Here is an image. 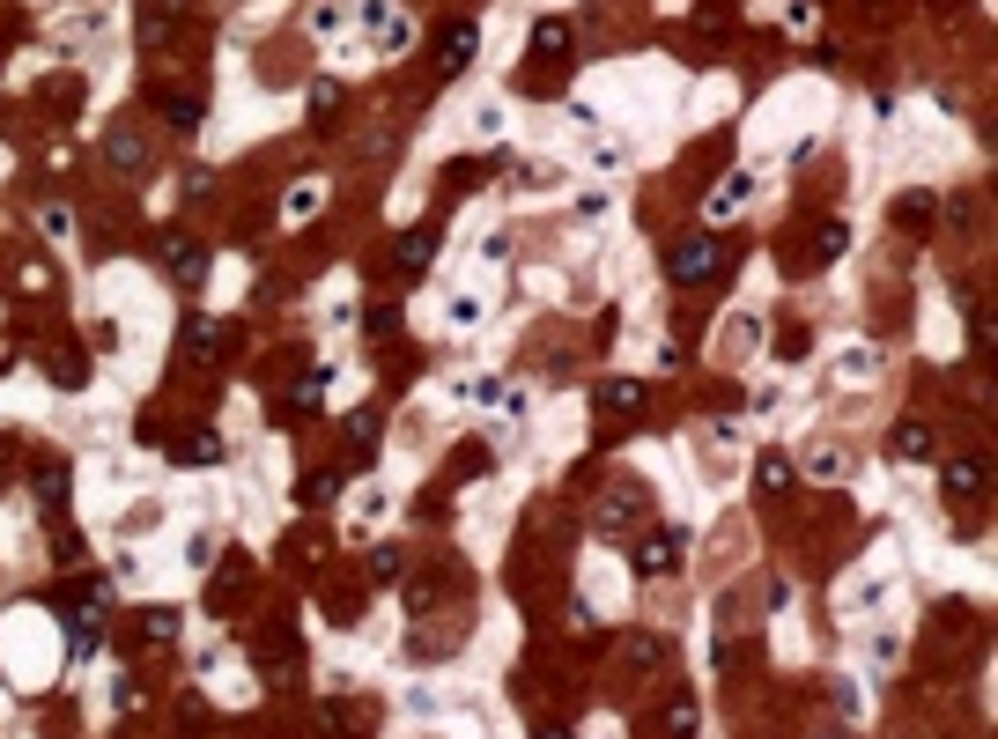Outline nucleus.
<instances>
[{
    "mask_svg": "<svg viewBox=\"0 0 998 739\" xmlns=\"http://www.w3.org/2000/svg\"><path fill=\"white\" fill-rule=\"evenodd\" d=\"M52 385H67V392L82 385V355H74V348H60V355H52Z\"/></svg>",
    "mask_w": 998,
    "mask_h": 739,
    "instance_id": "6ab92c4d",
    "label": "nucleus"
},
{
    "mask_svg": "<svg viewBox=\"0 0 998 739\" xmlns=\"http://www.w3.org/2000/svg\"><path fill=\"white\" fill-rule=\"evenodd\" d=\"M385 333H400V311H392V303H370V340H385Z\"/></svg>",
    "mask_w": 998,
    "mask_h": 739,
    "instance_id": "4be33fe9",
    "label": "nucleus"
},
{
    "mask_svg": "<svg viewBox=\"0 0 998 739\" xmlns=\"http://www.w3.org/2000/svg\"><path fill=\"white\" fill-rule=\"evenodd\" d=\"M429 252H437V244H429V230H407V237H400V267H407V274H422Z\"/></svg>",
    "mask_w": 998,
    "mask_h": 739,
    "instance_id": "2eb2a0df",
    "label": "nucleus"
},
{
    "mask_svg": "<svg viewBox=\"0 0 998 739\" xmlns=\"http://www.w3.org/2000/svg\"><path fill=\"white\" fill-rule=\"evenodd\" d=\"M814 244H821L814 259H821V267H828V259H843V244H851V230H843V222H821V237H814Z\"/></svg>",
    "mask_w": 998,
    "mask_h": 739,
    "instance_id": "f3484780",
    "label": "nucleus"
},
{
    "mask_svg": "<svg viewBox=\"0 0 998 739\" xmlns=\"http://www.w3.org/2000/svg\"><path fill=\"white\" fill-rule=\"evenodd\" d=\"M474 45H481V30H474V23H451V30L437 37V67H444V74H459L466 60H474Z\"/></svg>",
    "mask_w": 998,
    "mask_h": 739,
    "instance_id": "423d86ee",
    "label": "nucleus"
},
{
    "mask_svg": "<svg viewBox=\"0 0 998 739\" xmlns=\"http://www.w3.org/2000/svg\"><path fill=\"white\" fill-rule=\"evenodd\" d=\"M141 636H148V643H171V636H178V606H148V614H141Z\"/></svg>",
    "mask_w": 998,
    "mask_h": 739,
    "instance_id": "ddd939ff",
    "label": "nucleus"
},
{
    "mask_svg": "<svg viewBox=\"0 0 998 739\" xmlns=\"http://www.w3.org/2000/svg\"><path fill=\"white\" fill-rule=\"evenodd\" d=\"M658 739H695V703L688 695H673V703L658 710Z\"/></svg>",
    "mask_w": 998,
    "mask_h": 739,
    "instance_id": "9d476101",
    "label": "nucleus"
},
{
    "mask_svg": "<svg viewBox=\"0 0 998 739\" xmlns=\"http://www.w3.org/2000/svg\"><path fill=\"white\" fill-rule=\"evenodd\" d=\"M533 739H570V732H562V725H540V732H533Z\"/></svg>",
    "mask_w": 998,
    "mask_h": 739,
    "instance_id": "c85d7f7f",
    "label": "nucleus"
},
{
    "mask_svg": "<svg viewBox=\"0 0 998 739\" xmlns=\"http://www.w3.org/2000/svg\"><path fill=\"white\" fill-rule=\"evenodd\" d=\"M762 488H769V496H777V488H792V466H784V459H762Z\"/></svg>",
    "mask_w": 998,
    "mask_h": 739,
    "instance_id": "393cba45",
    "label": "nucleus"
},
{
    "mask_svg": "<svg viewBox=\"0 0 998 739\" xmlns=\"http://www.w3.org/2000/svg\"><path fill=\"white\" fill-rule=\"evenodd\" d=\"M178 459H193V466L222 459V437H185V444H178Z\"/></svg>",
    "mask_w": 998,
    "mask_h": 739,
    "instance_id": "412c9836",
    "label": "nucleus"
},
{
    "mask_svg": "<svg viewBox=\"0 0 998 739\" xmlns=\"http://www.w3.org/2000/svg\"><path fill=\"white\" fill-rule=\"evenodd\" d=\"M163 111H171V126H200V104H193V97H171Z\"/></svg>",
    "mask_w": 998,
    "mask_h": 739,
    "instance_id": "a878e982",
    "label": "nucleus"
},
{
    "mask_svg": "<svg viewBox=\"0 0 998 739\" xmlns=\"http://www.w3.org/2000/svg\"><path fill=\"white\" fill-rule=\"evenodd\" d=\"M895 222H902V230H917V222H932V200H902V207H895Z\"/></svg>",
    "mask_w": 998,
    "mask_h": 739,
    "instance_id": "b1692460",
    "label": "nucleus"
},
{
    "mask_svg": "<svg viewBox=\"0 0 998 739\" xmlns=\"http://www.w3.org/2000/svg\"><path fill=\"white\" fill-rule=\"evenodd\" d=\"M341 111V82H311V119H333Z\"/></svg>",
    "mask_w": 998,
    "mask_h": 739,
    "instance_id": "aec40b11",
    "label": "nucleus"
},
{
    "mask_svg": "<svg viewBox=\"0 0 998 739\" xmlns=\"http://www.w3.org/2000/svg\"><path fill=\"white\" fill-rule=\"evenodd\" d=\"M636 518H644V488H636V481L614 488V496L599 503V533H621V525H636Z\"/></svg>",
    "mask_w": 998,
    "mask_h": 739,
    "instance_id": "39448f33",
    "label": "nucleus"
},
{
    "mask_svg": "<svg viewBox=\"0 0 998 739\" xmlns=\"http://www.w3.org/2000/svg\"><path fill=\"white\" fill-rule=\"evenodd\" d=\"M311 207H318V185H296V193H289V215H296V222H304V215H311Z\"/></svg>",
    "mask_w": 998,
    "mask_h": 739,
    "instance_id": "cd10ccee",
    "label": "nucleus"
},
{
    "mask_svg": "<svg viewBox=\"0 0 998 739\" xmlns=\"http://www.w3.org/2000/svg\"><path fill=\"white\" fill-rule=\"evenodd\" d=\"M888 444H895V459H932V429L925 422H895Z\"/></svg>",
    "mask_w": 998,
    "mask_h": 739,
    "instance_id": "9b49d317",
    "label": "nucleus"
},
{
    "mask_svg": "<svg viewBox=\"0 0 998 739\" xmlns=\"http://www.w3.org/2000/svg\"><path fill=\"white\" fill-rule=\"evenodd\" d=\"M163 267H171V281H178V289H200V274H207V252H200L193 237H178V230H171V237H163Z\"/></svg>",
    "mask_w": 998,
    "mask_h": 739,
    "instance_id": "7ed1b4c3",
    "label": "nucleus"
},
{
    "mask_svg": "<svg viewBox=\"0 0 998 739\" xmlns=\"http://www.w3.org/2000/svg\"><path fill=\"white\" fill-rule=\"evenodd\" d=\"M104 163H111V170H126V178H141V170H148V141L134 134V126H119V134L104 141Z\"/></svg>",
    "mask_w": 998,
    "mask_h": 739,
    "instance_id": "20e7f679",
    "label": "nucleus"
},
{
    "mask_svg": "<svg viewBox=\"0 0 998 739\" xmlns=\"http://www.w3.org/2000/svg\"><path fill=\"white\" fill-rule=\"evenodd\" d=\"M710 274H718V244H710V237L666 244V281H681V289H703Z\"/></svg>",
    "mask_w": 998,
    "mask_h": 739,
    "instance_id": "f257e3e1",
    "label": "nucleus"
},
{
    "mask_svg": "<svg viewBox=\"0 0 998 739\" xmlns=\"http://www.w3.org/2000/svg\"><path fill=\"white\" fill-rule=\"evenodd\" d=\"M681 547H688L681 533H651V540L629 547V570L636 577H673V570H681Z\"/></svg>",
    "mask_w": 998,
    "mask_h": 739,
    "instance_id": "f03ea898",
    "label": "nucleus"
},
{
    "mask_svg": "<svg viewBox=\"0 0 998 739\" xmlns=\"http://www.w3.org/2000/svg\"><path fill=\"white\" fill-rule=\"evenodd\" d=\"M570 45H577V37H570L562 15H540V23H533V60H562Z\"/></svg>",
    "mask_w": 998,
    "mask_h": 739,
    "instance_id": "6e6552de",
    "label": "nucleus"
},
{
    "mask_svg": "<svg viewBox=\"0 0 998 739\" xmlns=\"http://www.w3.org/2000/svg\"><path fill=\"white\" fill-rule=\"evenodd\" d=\"M333 488H341V481H333V473H311V481H304V503H326Z\"/></svg>",
    "mask_w": 998,
    "mask_h": 739,
    "instance_id": "bb28decb",
    "label": "nucleus"
},
{
    "mask_svg": "<svg viewBox=\"0 0 998 739\" xmlns=\"http://www.w3.org/2000/svg\"><path fill=\"white\" fill-rule=\"evenodd\" d=\"M644 400L651 392L636 385V377H607V385H599V414H644Z\"/></svg>",
    "mask_w": 998,
    "mask_h": 739,
    "instance_id": "0eeeda50",
    "label": "nucleus"
},
{
    "mask_svg": "<svg viewBox=\"0 0 998 739\" xmlns=\"http://www.w3.org/2000/svg\"><path fill=\"white\" fill-rule=\"evenodd\" d=\"M370 444H378V414L363 407V414H348V451H355V459H370Z\"/></svg>",
    "mask_w": 998,
    "mask_h": 739,
    "instance_id": "f8f14e48",
    "label": "nucleus"
},
{
    "mask_svg": "<svg viewBox=\"0 0 998 739\" xmlns=\"http://www.w3.org/2000/svg\"><path fill=\"white\" fill-rule=\"evenodd\" d=\"M747 193H755V178H725L718 193H710V215H732V207H740Z\"/></svg>",
    "mask_w": 998,
    "mask_h": 739,
    "instance_id": "dca6fc26",
    "label": "nucleus"
},
{
    "mask_svg": "<svg viewBox=\"0 0 998 739\" xmlns=\"http://www.w3.org/2000/svg\"><path fill=\"white\" fill-rule=\"evenodd\" d=\"M37 510H45V518H60V510H67V481H60V473H45V488H37Z\"/></svg>",
    "mask_w": 998,
    "mask_h": 739,
    "instance_id": "a211bd4d",
    "label": "nucleus"
},
{
    "mask_svg": "<svg viewBox=\"0 0 998 739\" xmlns=\"http://www.w3.org/2000/svg\"><path fill=\"white\" fill-rule=\"evenodd\" d=\"M621 658H629L636 673H651L658 658H666V643H658V636H629V643H621Z\"/></svg>",
    "mask_w": 998,
    "mask_h": 739,
    "instance_id": "4468645a",
    "label": "nucleus"
},
{
    "mask_svg": "<svg viewBox=\"0 0 998 739\" xmlns=\"http://www.w3.org/2000/svg\"><path fill=\"white\" fill-rule=\"evenodd\" d=\"M400 570H407L400 547H378V555H370V577H400Z\"/></svg>",
    "mask_w": 998,
    "mask_h": 739,
    "instance_id": "5701e85b",
    "label": "nucleus"
},
{
    "mask_svg": "<svg viewBox=\"0 0 998 739\" xmlns=\"http://www.w3.org/2000/svg\"><path fill=\"white\" fill-rule=\"evenodd\" d=\"M984 481H991V466H984V459H954V466H947V496H962V503H969V496H984Z\"/></svg>",
    "mask_w": 998,
    "mask_h": 739,
    "instance_id": "1a4fd4ad",
    "label": "nucleus"
}]
</instances>
